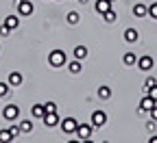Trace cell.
<instances>
[{
  "instance_id": "6da1fadb",
  "label": "cell",
  "mask_w": 157,
  "mask_h": 143,
  "mask_svg": "<svg viewBox=\"0 0 157 143\" xmlns=\"http://www.w3.org/2000/svg\"><path fill=\"white\" fill-rule=\"evenodd\" d=\"M66 52L63 50H52L50 54H48V63L52 65V67H63L66 65Z\"/></svg>"
},
{
  "instance_id": "7a4b0ae2",
  "label": "cell",
  "mask_w": 157,
  "mask_h": 143,
  "mask_svg": "<svg viewBox=\"0 0 157 143\" xmlns=\"http://www.w3.org/2000/svg\"><path fill=\"white\" fill-rule=\"evenodd\" d=\"M92 130H94V126H92V124H78L74 134L81 139V141H87V139L92 137Z\"/></svg>"
},
{
  "instance_id": "3957f363",
  "label": "cell",
  "mask_w": 157,
  "mask_h": 143,
  "mask_svg": "<svg viewBox=\"0 0 157 143\" xmlns=\"http://www.w3.org/2000/svg\"><path fill=\"white\" fill-rule=\"evenodd\" d=\"M2 117H5L7 121H15V119L20 117V109H17L15 104H7V106L2 109Z\"/></svg>"
},
{
  "instance_id": "277c9868",
  "label": "cell",
  "mask_w": 157,
  "mask_h": 143,
  "mask_svg": "<svg viewBox=\"0 0 157 143\" xmlns=\"http://www.w3.org/2000/svg\"><path fill=\"white\" fill-rule=\"evenodd\" d=\"M15 5H17V11L22 15H33V11H35L31 0H15Z\"/></svg>"
},
{
  "instance_id": "5b68a950",
  "label": "cell",
  "mask_w": 157,
  "mask_h": 143,
  "mask_svg": "<svg viewBox=\"0 0 157 143\" xmlns=\"http://www.w3.org/2000/svg\"><path fill=\"white\" fill-rule=\"evenodd\" d=\"M76 126H78V121H76L74 117H66V119L61 121V130H63L66 134H72V132H76Z\"/></svg>"
},
{
  "instance_id": "8992f818",
  "label": "cell",
  "mask_w": 157,
  "mask_h": 143,
  "mask_svg": "<svg viewBox=\"0 0 157 143\" xmlns=\"http://www.w3.org/2000/svg\"><path fill=\"white\" fill-rule=\"evenodd\" d=\"M105 121H107L105 111H94V113H92V126H94V128H101V126H105Z\"/></svg>"
},
{
  "instance_id": "52a82bcc",
  "label": "cell",
  "mask_w": 157,
  "mask_h": 143,
  "mask_svg": "<svg viewBox=\"0 0 157 143\" xmlns=\"http://www.w3.org/2000/svg\"><path fill=\"white\" fill-rule=\"evenodd\" d=\"M153 65H155V61H153V56H151V54H146V56H140V59H137V67H140L142 72L153 70Z\"/></svg>"
},
{
  "instance_id": "ba28073f",
  "label": "cell",
  "mask_w": 157,
  "mask_h": 143,
  "mask_svg": "<svg viewBox=\"0 0 157 143\" xmlns=\"http://www.w3.org/2000/svg\"><path fill=\"white\" fill-rule=\"evenodd\" d=\"M94 9H96L98 15H103V13H107L109 9H116V7H113L111 0H96V7H94Z\"/></svg>"
},
{
  "instance_id": "9c48e42d",
  "label": "cell",
  "mask_w": 157,
  "mask_h": 143,
  "mask_svg": "<svg viewBox=\"0 0 157 143\" xmlns=\"http://www.w3.org/2000/svg\"><path fill=\"white\" fill-rule=\"evenodd\" d=\"M155 104H157V102H155V100H153V98H151V95L146 93V95H144V98L140 100V113H146V111H151V109H153Z\"/></svg>"
},
{
  "instance_id": "30bf717a",
  "label": "cell",
  "mask_w": 157,
  "mask_h": 143,
  "mask_svg": "<svg viewBox=\"0 0 157 143\" xmlns=\"http://www.w3.org/2000/svg\"><path fill=\"white\" fill-rule=\"evenodd\" d=\"M133 15H135V17H146V15H148V5H144V2L133 5Z\"/></svg>"
},
{
  "instance_id": "8fae6325",
  "label": "cell",
  "mask_w": 157,
  "mask_h": 143,
  "mask_svg": "<svg viewBox=\"0 0 157 143\" xmlns=\"http://www.w3.org/2000/svg\"><path fill=\"white\" fill-rule=\"evenodd\" d=\"M7 83L11 87H20V85H22V74H20V72H11L9 78H7Z\"/></svg>"
},
{
  "instance_id": "7c38bea8",
  "label": "cell",
  "mask_w": 157,
  "mask_h": 143,
  "mask_svg": "<svg viewBox=\"0 0 157 143\" xmlns=\"http://www.w3.org/2000/svg\"><path fill=\"white\" fill-rule=\"evenodd\" d=\"M137 37H140V35H137L135 28H127V30H124V41H127V44H135Z\"/></svg>"
},
{
  "instance_id": "4fadbf2b",
  "label": "cell",
  "mask_w": 157,
  "mask_h": 143,
  "mask_svg": "<svg viewBox=\"0 0 157 143\" xmlns=\"http://www.w3.org/2000/svg\"><path fill=\"white\" fill-rule=\"evenodd\" d=\"M42 119H44V124H46V126H57V124H59V117H57V113H46Z\"/></svg>"
},
{
  "instance_id": "5bb4252c",
  "label": "cell",
  "mask_w": 157,
  "mask_h": 143,
  "mask_svg": "<svg viewBox=\"0 0 157 143\" xmlns=\"http://www.w3.org/2000/svg\"><path fill=\"white\" fill-rule=\"evenodd\" d=\"M5 24L13 30V28H17V26H20V20H17V15H7V17H5Z\"/></svg>"
},
{
  "instance_id": "9a60e30c",
  "label": "cell",
  "mask_w": 157,
  "mask_h": 143,
  "mask_svg": "<svg viewBox=\"0 0 157 143\" xmlns=\"http://www.w3.org/2000/svg\"><path fill=\"white\" fill-rule=\"evenodd\" d=\"M85 56H87V48H85V46H76V48H74V59L83 61Z\"/></svg>"
},
{
  "instance_id": "2e32d148",
  "label": "cell",
  "mask_w": 157,
  "mask_h": 143,
  "mask_svg": "<svg viewBox=\"0 0 157 143\" xmlns=\"http://www.w3.org/2000/svg\"><path fill=\"white\" fill-rule=\"evenodd\" d=\"M122 61H124V65H129V67H131V65H135V63H137V56H135L133 52H124Z\"/></svg>"
},
{
  "instance_id": "e0dca14e",
  "label": "cell",
  "mask_w": 157,
  "mask_h": 143,
  "mask_svg": "<svg viewBox=\"0 0 157 143\" xmlns=\"http://www.w3.org/2000/svg\"><path fill=\"white\" fill-rule=\"evenodd\" d=\"M31 113H33V117H44L46 115V109H44V104H33Z\"/></svg>"
},
{
  "instance_id": "ac0fdd59",
  "label": "cell",
  "mask_w": 157,
  "mask_h": 143,
  "mask_svg": "<svg viewBox=\"0 0 157 143\" xmlns=\"http://www.w3.org/2000/svg\"><path fill=\"white\" fill-rule=\"evenodd\" d=\"M68 70H70V74H81V70H83V65H81V61H72V63L68 65Z\"/></svg>"
},
{
  "instance_id": "d6986e66",
  "label": "cell",
  "mask_w": 157,
  "mask_h": 143,
  "mask_svg": "<svg viewBox=\"0 0 157 143\" xmlns=\"http://www.w3.org/2000/svg\"><path fill=\"white\" fill-rule=\"evenodd\" d=\"M103 17H105L107 24H111V22H116V20H118V13H116V9H109L107 13H103Z\"/></svg>"
},
{
  "instance_id": "ffe728a7",
  "label": "cell",
  "mask_w": 157,
  "mask_h": 143,
  "mask_svg": "<svg viewBox=\"0 0 157 143\" xmlns=\"http://www.w3.org/2000/svg\"><path fill=\"white\" fill-rule=\"evenodd\" d=\"M98 98H103V100H109V98H111V89H109L107 85L98 87Z\"/></svg>"
},
{
  "instance_id": "44dd1931",
  "label": "cell",
  "mask_w": 157,
  "mask_h": 143,
  "mask_svg": "<svg viewBox=\"0 0 157 143\" xmlns=\"http://www.w3.org/2000/svg\"><path fill=\"white\" fill-rule=\"evenodd\" d=\"M78 20H81V15H78L76 11H70V13H68V17H66V22L74 26V24H78Z\"/></svg>"
},
{
  "instance_id": "7402d4cb",
  "label": "cell",
  "mask_w": 157,
  "mask_h": 143,
  "mask_svg": "<svg viewBox=\"0 0 157 143\" xmlns=\"http://www.w3.org/2000/svg\"><path fill=\"white\" fill-rule=\"evenodd\" d=\"M20 130H22V132H31V130H33V121H31V119L20 121Z\"/></svg>"
},
{
  "instance_id": "603a6c76",
  "label": "cell",
  "mask_w": 157,
  "mask_h": 143,
  "mask_svg": "<svg viewBox=\"0 0 157 143\" xmlns=\"http://www.w3.org/2000/svg\"><path fill=\"white\" fill-rule=\"evenodd\" d=\"M11 139H13L11 130H0V143H7V141H11Z\"/></svg>"
},
{
  "instance_id": "cb8c5ba5",
  "label": "cell",
  "mask_w": 157,
  "mask_h": 143,
  "mask_svg": "<svg viewBox=\"0 0 157 143\" xmlns=\"http://www.w3.org/2000/svg\"><path fill=\"white\" fill-rule=\"evenodd\" d=\"M9 89H11L9 83H0V98H5V95L9 93Z\"/></svg>"
},
{
  "instance_id": "d4e9b609",
  "label": "cell",
  "mask_w": 157,
  "mask_h": 143,
  "mask_svg": "<svg viewBox=\"0 0 157 143\" xmlns=\"http://www.w3.org/2000/svg\"><path fill=\"white\" fill-rule=\"evenodd\" d=\"M155 85H157V80H155L153 76H148V78H146V83H144V91L151 89V87H155Z\"/></svg>"
},
{
  "instance_id": "484cf974",
  "label": "cell",
  "mask_w": 157,
  "mask_h": 143,
  "mask_svg": "<svg viewBox=\"0 0 157 143\" xmlns=\"http://www.w3.org/2000/svg\"><path fill=\"white\" fill-rule=\"evenodd\" d=\"M44 109H46V113H57V104H55V102H46Z\"/></svg>"
},
{
  "instance_id": "4316f807",
  "label": "cell",
  "mask_w": 157,
  "mask_h": 143,
  "mask_svg": "<svg viewBox=\"0 0 157 143\" xmlns=\"http://www.w3.org/2000/svg\"><path fill=\"white\" fill-rule=\"evenodd\" d=\"M148 15L157 20V2H153V5H148Z\"/></svg>"
},
{
  "instance_id": "83f0119b",
  "label": "cell",
  "mask_w": 157,
  "mask_h": 143,
  "mask_svg": "<svg viewBox=\"0 0 157 143\" xmlns=\"http://www.w3.org/2000/svg\"><path fill=\"white\" fill-rule=\"evenodd\" d=\"M146 93H148V95L157 102V85H155V87H151V89H146Z\"/></svg>"
},
{
  "instance_id": "f1b7e54d",
  "label": "cell",
  "mask_w": 157,
  "mask_h": 143,
  "mask_svg": "<svg viewBox=\"0 0 157 143\" xmlns=\"http://www.w3.org/2000/svg\"><path fill=\"white\" fill-rule=\"evenodd\" d=\"M9 33H11V28H9L7 24H2V26H0V35H2V37H9Z\"/></svg>"
},
{
  "instance_id": "f546056e",
  "label": "cell",
  "mask_w": 157,
  "mask_h": 143,
  "mask_svg": "<svg viewBox=\"0 0 157 143\" xmlns=\"http://www.w3.org/2000/svg\"><path fill=\"white\" fill-rule=\"evenodd\" d=\"M9 130H11V134H13V139H15V137H17V134H20V132H22V130H20V128H17V126H11V128H9Z\"/></svg>"
},
{
  "instance_id": "4dcf8cb0",
  "label": "cell",
  "mask_w": 157,
  "mask_h": 143,
  "mask_svg": "<svg viewBox=\"0 0 157 143\" xmlns=\"http://www.w3.org/2000/svg\"><path fill=\"white\" fill-rule=\"evenodd\" d=\"M151 119H155V121H157V104L151 109Z\"/></svg>"
},
{
  "instance_id": "1f68e13d",
  "label": "cell",
  "mask_w": 157,
  "mask_h": 143,
  "mask_svg": "<svg viewBox=\"0 0 157 143\" xmlns=\"http://www.w3.org/2000/svg\"><path fill=\"white\" fill-rule=\"evenodd\" d=\"M151 143H157V134H151Z\"/></svg>"
},
{
  "instance_id": "d6a6232c",
  "label": "cell",
  "mask_w": 157,
  "mask_h": 143,
  "mask_svg": "<svg viewBox=\"0 0 157 143\" xmlns=\"http://www.w3.org/2000/svg\"><path fill=\"white\" fill-rule=\"evenodd\" d=\"M78 2H81V5H85V2H87V0H78Z\"/></svg>"
}]
</instances>
